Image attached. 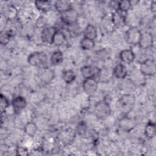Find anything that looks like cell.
Listing matches in <instances>:
<instances>
[{"mask_svg":"<svg viewBox=\"0 0 156 156\" xmlns=\"http://www.w3.org/2000/svg\"><path fill=\"white\" fill-rule=\"evenodd\" d=\"M135 102V96L130 94L122 95L118 101L119 109L124 115H127L133 109Z\"/></svg>","mask_w":156,"mask_h":156,"instance_id":"obj_1","label":"cell"},{"mask_svg":"<svg viewBox=\"0 0 156 156\" xmlns=\"http://www.w3.org/2000/svg\"><path fill=\"white\" fill-rule=\"evenodd\" d=\"M27 62L34 66L44 67L48 62V56L46 53L43 52H34L28 56Z\"/></svg>","mask_w":156,"mask_h":156,"instance_id":"obj_2","label":"cell"},{"mask_svg":"<svg viewBox=\"0 0 156 156\" xmlns=\"http://www.w3.org/2000/svg\"><path fill=\"white\" fill-rule=\"evenodd\" d=\"M111 107L105 101L98 102L94 106V113L96 116L99 119H105L111 114Z\"/></svg>","mask_w":156,"mask_h":156,"instance_id":"obj_3","label":"cell"},{"mask_svg":"<svg viewBox=\"0 0 156 156\" xmlns=\"http://www.w3.org/2000/svg\"><path fill=\"white\" fill-rule=\"evenodd\" d=\"M141 34V32L136 27L132 26L129 27L125 34L126 42L129 44L138 45Z\"/></svg>","mask_w":156,"mask_h":156,"instance_id":"obj_4","label":"cell"},{"mask_svg":"<svg viewBox=\"0 0 156 156\" xmlns=\"http://www.w3.org/2000/svg\"><path fill=\"white\" fill-rule=\"evenodd\" d=\"M60 18L64 24L68 26H72L77 23L79 18V13L76 10L71 8L62 13Z\"/></svg>","mask_w":156,"mask_h":156,"instance_id":"obj_5","label":"cell"},{"mask_svg":"<svg viewBox=\"0 0 156 156\" xmlns=\"http://www.w3.org/2000/svg\"><path fill=\"white\" fill-rule=\"evenodd\" d=\"M140 71L145 76H153L155 73V63L154 60L146 59L141 62Z\"/></svg>","mask_w":156,"mask_h":156,"instance_id":"obj_6","label":"cell"},{"mask_svg":"<svg viewBox=\"0 0 156 156\" xmlns=\"http://www.w3.org/2000/svg\"><path fill=\"white\" fill-rule=\"evenodd\" d=\"M82 88L83 91L87 94H94L98 88V83L95 78L85 79L82 83Z\"/></svg>","mask_w":156,"mask_h":156,"instance_id":"obj_7","label":"cell"},{"mask_svg":"<svg viewBox=\"0 0 156 156\" xmlns=\"http://www.w3.org/2000/svg\"><path fill=\"white\" fill-rule=\"evenodd\" d=\"M101 69L97 67L91 65H85L80 68V73L82 76L85 79L94 78L99 74Z\"/></svg>","mask_w":156,"mask_h":156,"instance_id":"obj_8","label":"cell"},{"mask_svg":"<svg viewBox=\"0 0 156 156\" xmlns=\"http://www.w3.org/2000/svg\"><path fill=\"white\" fill-rule=\"evenodd\" d=\"M57 29L54 26H49L43 28L41 32V38L44 43L52 44L53 37Z\"/></svg>","mask_w":156,"mask_h":156,"instance_id":"obj_9","label":"cell"},{"mask_svg":"<svg viewBox=\"0 0 156 156\" xmlns=\"http://www.w3.org/2000/svg\"><path fill=\"white\" fill-rule=\"evenodd\" d=\"M153 41L154 40L152 34L146 32L142 33L138 45L140 48L143 49H147L152 47L153 44Z\"/></svg>","mask_w":156,"mask_h":156,"instance_id":"obj_10","label":"cell"},{"mask_svg":"<svg viewBox=\"0 0 156 156\" xmlns=\"http://www.w3.org/2000/svg\"><path fill=\"white\" fill-rule=\"evenodd\" d=\"M145 76H144L140 69H134L130 73V80L131 82L137 86H140L145 83L146 79Z\"/></svg>","mask_w":156,"mask_h":156,"instance_id":"obj_11","label":"cell"},{"mask_svg":"<svg viewBox=\"0 0 156 156\" xmlns=\"http://www.w3.org/2000/svg\"><path fill=\"white\" fill-rule=\"evenodd\" d=\"M54 71L47 67H42L38 73L40 79L46 83H50L54 79Z\"/></svg>","mask_w":156,"mask_h":156,"instance_id":"obj_12","label":"cell"},{"mask_svg":"<svg viewBox=\"0 0 156 156\" xmlns=\"http://www.w3.org/2000/svg\"><path fill=\"white\" fill-rule=\"evenodd\" d=\"M119 127L123 131L129 132L135 127V122L132 118L124 115L119 121Z\"/></svg>","mask_w":156,"mask_h":156,"instance_id":"obj_13","label":"cell"},{"mask_svg":"<svg viewBox=\"0 0 156 156\" xmlns=\"http://www.w3.org/2000/svg\"><path fill=\"white\" fill-rule=\"evenodd\" d=\"M26 99L21 96H17L12 101V106L15 113H20L26 106Z\"/></svg>","mask_w":156,"mask_h":156,"instance_id":"obj_14","label":"cell"},{"mask_svg":"<svg viewBox=\"0 0 156 156\" xmlns=\"http://www.w3.org/2000/svg\"><path fill=\"white\" fill-rule=\"evenodd\" d=\"M124 13H126L120 12L119 10L116 11L115 12L112 13L111 19L114 26L122 27L126 24V15H124Z\"/></svg>","mask_w":156,"mask_h":156,"instance_id":"obj_15","label":"cell"},{"mask_svg":"<svg viewBox=\"0 0 156 156\" xmlns=\"http://www.w3.org/2000/svg\"><path fill=\"white\" fill-rule=\"evenodd\" d=\"M18 14L17 9L13 5L9 4L4 7L2 10V15L7 20H14Z\"/></svg>","mask_w":156,"mask_h":156,"instance_id":"obj_16","label":"cell"},{"mask_svg":"<svg viewBox=\"0 0 156 156\" xmlns=\"http://www.w3.org/2000/svg\"><path fill=\"white\" fill-rule=\"evenodd\" d=\"M121 60L126 64L132 63L135 58V55L133 51L131 49H124L119 54Z\"/></svg>","mask_w":156,"mask_h":156,"instance_id":"obj_17","label":"cell"},{"mask_svg":"<svg viewBox=\"0 0 156 156\" xmlns=\"http://www.w3.org/2000/svg\"><path fill=\"white\" fill-rule=\"evenodd\" d=\"M113 74L117 79H124L127 74V71L126 66L121 63L117 64L113 69Z\"/></svg>","mask_w":156,"mask_h":156,"instance_id":"obj_18","label":"cell"},{"mask_svg":"<svg viewBox=\"0 0 156 156\" xmlns=\"http://www.w3.org/2000/svg\"><path fill=\"white\" fill-rule=\"evenodd\" d=\"M83 35L85 38L94 40L98 36L97 29L93 25L88 24L83 31Z\"/></svg>","mask_w":156,"mask_h":156,"instance_id":"obj_19","label":"cell"},{"mask_svg":"<svg viewBox=\"0 0 156 156\" xmlns=\"http://www.w3.org/2000/svg\"><path fill=\"white\" fill-rule=\"evenodd\" d=\"M55 8L60 13L69 10L71 8V2L66 0H60L55 2L54 4Z\"/></svg>","mask_w":156,"mask_h":156,"instance_id":"obj_20","label":"cell"},{"mask_svg":"<svg viewBox=\"0 0 156 156\" xmlns=\"http://www.w3.org/2000/svg\"><path fill=\"white\" fill-rule=\"evenodd\" d=\"M65 41H66V37L65 34L60 30H57L53 37L52 44L57 46H60L63 44Z\"/></svg>","mask_w":156,"mask_h":156,"instance_id":"obj_21","label":"cell"},{"mask_svg":"<svg viewBox=\"0 0 156 156\" xmlns=\"http://www.w3.org/2000/svg\"><path fill=\"white\" fill-rule=\"evenodd\" d=\"M156 133L155 124L152 121H149L145 126L144 134L149 139L153 138Z\"/></svg>","mask_w":156,"mask_h":156,"instance_id":"obj_22","label":"cell"},{"mask_svg":"<svg viewBox=\"0 0 156 156\" xmlns=\"http://www.w3.org/2000/svg\"><path fill=\"white\" fill-rule=\"evenodd\" d=\"M35 5L37 9L43 12H48L51 8V3L49 1H36Z\"/></svg>","mask_w":156,"mask_h":156,"instance_id":"obj_23","label":"cell"},{"mask_svg":"<svg viewBox=\"0 0 156 156\" xmlns=\"http://www.w3.org/2000/svg\"><path fill=\"white\" fill-rule=\"evenodd\" d=\"M24 133L29 136H34L37 132V125L32 122H27L24 127Z\"/></svg>","mask_w":156,"mask_h":156,"instance_id":"obj_24","label":"cell"},{"mask_svg":"<svg viewBox=\"0 0 156 156\" xmlns=\"http://www.w3.org/2000/svg\"><path fill=\"white\" fill-rule=\"evenodd\" d=\"M63 61V55L60 51H54L51 57V62L54 65H57Z\"/></svg>","mask_w":156,"mask_h":156,"instance_id":"obj_25","label":"cell"},{"mask_svg":"<svg viewBox=\"0 0 156 156\" xmlns=\"http://www.w3.org/2000/svg\"><path fill=\"white\" fill-rule=\"evenodd\" d=\"M62 78L66 83H71L75 80L76 74L73 70H71V69L65 70L62 74Z\"/></svg>","mask_w":156,"mask_h":156,"instance_id":"obj_26","label":"cell"},{"mask_svg":"<svg viewBox=\"0 0 156 156\" xmlns=\"http://www.w3.org/2000/svg\"><path fill=\"white\" fill-rule=\"evenodd\" d=\"M132 7V2L128 0L118 1L117 3L118 10L126 13Z\"/></svg>","mask_w":156,"mask_h":156,"instance_id":"obj_27","label":"cell"},{"mask_svg":"<svg viewBox=\"0 0 156 156\" xmlns=\"http://www.w3.org/2000/svg\"><path fill=\"white\" fill-rule=\"evenodd\" d=\"M80 46L83 50H90L94 48V41L91 39L83 37L80 41Z\"/></svg>","mask_w":156,"mask_h":156,"instance_id":"obj_28","label":"cell"},{"mask_svg":"<svg viewBox=\"0 0 156 156\" xmlns=\"http://www.w3.org/2000/svg\"><path fill=\"white\" fill-rule=\"evenodd\" d=\"M9 105V102L8 99L2 94L0 95V108L1 113H3L5 112L6 109Z\"/></svg>","mask_w":156,"mask_h":156,"instance_id":"obj_29","label":"cell"},{"mask_svg":"<svg viewBox=\"0 0 156 156\" xmlns=\"http://www.w3.org/2000/svg\"><path fill=\"white\" fill-rule=\"evenodd\" d=\"M10 34L8 32L1 30L0 33V43L2 45H6L10 41Z\"/></svg>","mask_w":156,"mask_h":156,"instance_id":"obj_30","label":"cell"},{"mask_svg":"<svg viewBox=\"0 0 156 156\" xmlns=\"http://www.w3.org/2000/svg\"><path fill=\"white\" fill-rule=\"evenodd\" d=\"M47 24V20L43 16H40L35 22V26L37 28H44Z\"/></svg>","mask_w":156,"mask_h":156,"instance_id":"obj_31","label":"cell"},{"mask_svg":"<svg viewBox=\"0 0 156 156\" xmlns=\"http://www.w3.org/2000/svg\"><path fill=\"white\" fill-rule=\"evenodd\" d=\"M16 152L17 155L24 156V155H29L28 150L26 147H23V146L18 147L16 150Z\"/></svg>","mask_w":156,"mask_h":156,"instance_id":"obj_32","label":"cell"},{"mask_svg":"<svg viewBox=\"0 0 156 156\" xmlns=\"http://www.w3.org/2000/svg\"><path fill=\"white\" fill-rule=\"evenodd\" d=\"M87 130V125L84 121H81L77 126V132L79 134H83Z\"/></svg>","mask_w":156,"mask_h":156,"instance_id":"obj_33","label":"cell"},{"mask_svg":"<svg viewBox=\"0 0 156 156\" xmlns=\"http://www.w3.org/2000/svg\"><path fill=\"white\" fill-rule=\"evenodd\" d=\"M155 1H153L151 4V9L152 12H155V9H156V6H155Z\"/></svg>","mask_w":156,"mask_h":156,"instance_id":"obj_34","label":"cell"}]
</instances>
